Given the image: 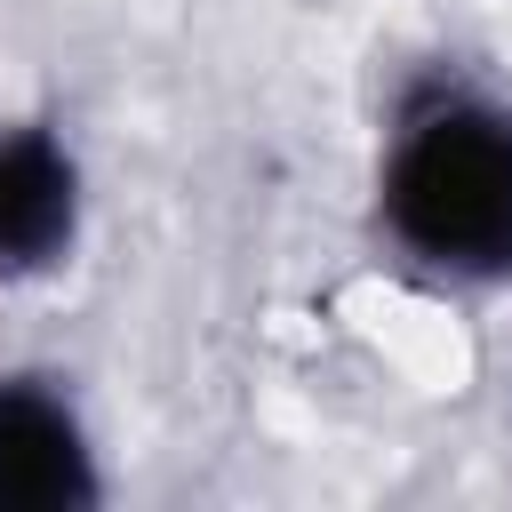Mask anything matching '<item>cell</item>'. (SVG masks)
Masks as SVG:
<instances>
[{"label": "cell", "instance_id": "1", "mask_svg": "<svg viewBox=\"0 0 512 512\" xmlns=\"http://www.w3.org/2000/svg\"><path fill=\"white\" fill-rule=\"evenodd\" d=\"M376 240L432 288H512V96L416 80L368 176Z\"/></svg>", "mask_w": 512, "mask_h": 512}, {"label": "cell", "instance_id": "2", "mask_svg": "<svg viewBox=\"0 0 512 512\" xmlns=\"http://www.w3.org/2000/svg\"><path fill=\"white\" fill-rule=\"evenodd\" d=\"M104 496V440L72 376L0 360V512H96Z\"/></svg>", "mask_w": 512, "mask_h": 512}, {"label": "cell", "instance_id": "3", "mask_svg": "<svg viewBox=\"0 0 512 512\" xmlns=\"http://www.w3.org/2000/svg\"><path fill=\"white\" fill-rule=\"evenodd\" d=\"M88 240V160L56 120H0V288L56 280Z\"/></svg>", "mask_w": 512, "mask_h": 512}]
</instances>
